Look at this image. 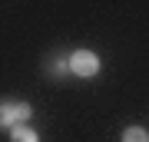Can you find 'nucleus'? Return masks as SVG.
<instances>
[{"label":"nucleus","mask_w":149,"mask_h":142,"mask_svg":"<svg viewBox=\"0 0 149 142\" xmlns=\"http://www.w3.org/2000/svg\"><path fill=\"white\" fill-rule=\"evenodd\" d=\"M30 103H20V99H3L0 103V129H17V126H27L30 119Z\"/></svg>","instance_id":"nucleus-1"},{"label":"nucleus","mask_w":149,"mask_h":142,"mask_svg":"<svg viewBox=\"0 0 149 142\" xmlns=\"http://www.w3.org/2000/svg\"><path fill=\"white\" fill-rule=\"evenodd\" d=\"M10 142H40V136L30 126H17V129H10Z\"/></svg>","instance_id":"nucleus-3"},{"label":"nucleus","mask_w":149,"mask_h":142,"mask_svg":"<svg viewBox=\"0 0 149 142\" xmlns=\"http://www.w3.org/2000/svg\"><path fill=\"white\" fill-rule=\"evenodd\" d=\"M100 56L96 53H90V50H76L73 56H70V73L73 76H80V79H93L96 73H100Z\"/></svg>","instance_id":"nucleus-2"},{"label":"nucleus","mask_w":149,"mask_h":142,"mask_svg":"<svg viewBox=\"0 0 149 142\" xmlns=\"http://www.w3.org/2000/svg\"><path fill=\"white\" fill-rule=\"evenodd\" d=\"M123 142H149V132L139 129V126H129L126 132H123Z\"/></svg>","instance_id":"nucleus-4"}]
</instances>
